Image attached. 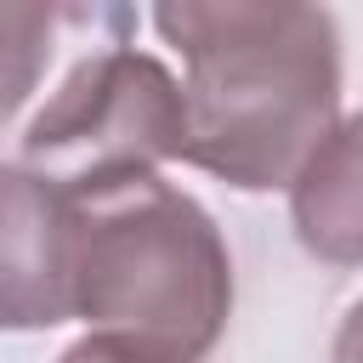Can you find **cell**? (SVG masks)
Here are the masks:
<instances>
[{"label": "cell", "instance_id": "obj_7", "mask_svg": "<svg viewBox=\"0 0 363 363\" xmlns=\"http://www.w3.org/2000/svg\"><path fill=\"white\" fill-rule=\"evenodd\" d=\"M335 363H363V301H352L335 329Z\"/></svg>", "mask_w": 363, "mask_h": 363}, {"label": "cell", "instance_id": "obj_2", "mask_svg": "<svg viewBox=\"0 0 363 363\" xmlns=\"http://www.w3.org/2000/svg\"><path fill=\"white\" fill-rule=\"evenodd\" d=\"M74 318L142 363H199L233 312L216 216L159 170L74 187Z\"/></svg>", "mask_w": 363, "mask_h": 363}, {"label": "cell", "instance_id": "obj_5", "mask_svg": "<svg viewBox=\"0 0 363 363\" xmlns=\"http://www.w3.org/2000/svg\"><path fill=\"white\" fill-rule=\"evenodd\" d=\"M289 221L306 255L329 267H363V113L329 125V136L289 176Z\"/></svg>", "mask_w": 363, "mask_h": 363}, {"label": "cell", "instance_id": "obj_1", "mask_svg": "<svg viewBox=\"0 0 363 363\" xmlns=\"http://www.w3.org/2000/svg\"><path fill=\"white\" fill-rule=\"evenodd\" d=\"M153 28L187 62V164L227 187H289L340 108V28L301 0H170Z\"/></svg>", "mask_w": 363, "mask_h": 363}, {"label": "cell", "instance_id": "obj_6", "mask_svg": "<svg viewBox=\"0 0 363 363\" xmlns=\"http://www.w3.org/2000/svg\"><path fill=\"white\" fill-rule=\"evenodd\" d=\"M57 6H0V119H11L40 85L57 45Z\"/></svg>", "mask_w": 363, "mask_h": 363}, {"label": "cell", "instance_id": "obj_4", "mask_svg": "<svg viewBox=\"0 0 363 363\" xmlns=\"http://www.w3.org/2000/svg\"><path fill=\"white\" fill-rule=\"evenodd\" d=\"M74 318V199L28 164H0V329Z\"/></svg>", "mask_w": 363, "mask_h": 363}, {"label": "cell", "instance_id": "obj_3", "mask_svg": "<svg viewBox=\"0 0 363 363\" xmlns=\"http://www.w3.org/2000/svg\"><path fill=\"white\" fill-rule=\"evenodd\" d=\"M170 159H187V102L176 74L136 45H108L74 62L23 130V164L68 193Z\"/></svg>", "mask_w": 363, "mask_h": 363}, {"label": "cell", "instance_id": "obj_8", "mask_svg": "<svg viewBox=\"0 0 363 363\" xmlns=\"http://www.w3.org/2000/svg\"><path fill=\"white\" fill-rule=\"evenodd\" d=\"M57 363H142V357H125V352H113V346H102V340H79V346H68Z\"/></svg>", "mask_w": 363, "mask_h": 363}]
</instances>
